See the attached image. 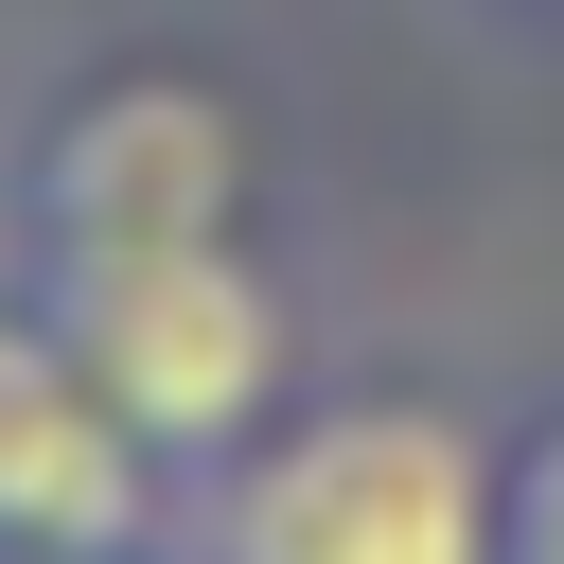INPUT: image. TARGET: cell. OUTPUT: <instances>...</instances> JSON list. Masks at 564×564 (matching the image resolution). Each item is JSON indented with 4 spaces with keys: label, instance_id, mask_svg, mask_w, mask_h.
I'll return each mask as SVG.
<instances>
[{
    "label": "cell",
    "instance_id": "6da1fadb",
    "mask_svg": "<svg viewBox=\"0 0 564 564\" xmlns=\"http://www.w3.org/2000/svg\"><path fill=\"white\" fill-rule=\"evenodd\" d=\"M176 564H494V441L458 405H317L176 494Z\"/></svg>",
    "mask_w": 564,
    "mask_h": 564
},
{
    "label": "cell",
    "instance_id": "7a4b0ae2",
    "mask_svg": "<svg viewBox=\"0 0 564 564\" xmlns=\"http://www.w3.org/2000/svg\"><path fill=\"white\" fill-rule=\"evenodd\" d=\"M18 300L88 352V388L159 441V476L194 494L229 441H264L282 405V282L247 229H176V247H70V264H18Z\"/></svg>",
    "mask_w": 564,
    "mask_h": 564
},
{
    "label": "cell",
    "instance_id": "3957f363",
    "mask_svg": "<svg viewBox=\"0 0 564 564\" xmlns=\"http://www.w3.org/2000/svg\"><path fill=\"white\" fill-rule=\"evenodd\" d=\"M176 229H247V123L194 70H88L70 106H35L18 176H0V264H70V247H176Z\"/></svg>",
    "mask_w": 564,
    "mask_h": 564
},
{
    "label": "cell",
    "instance_id": "277c9868",
    "mask_svg": "<svg viewBox=\"0 0 564 564\" xmlns=\"http://www.w3.org/2000/svg\"><path fill=\"white\" fill-rule=\"evenodd\" d=\"M0 546L18 564H176L159 441L88 388V352L0 282Z\"/></svg>",
    "mask_w": 564,
    "mask_h": 564
},
{
    "label": "cell",
    "instance_id": "5b68a950",
    "mask_svg": "<svg viewBox=\"0 0 564 564\" xmlns=\"http://www.w3.org/2000/svg\"><path fill=\"white\" fill-rule=\"evenodd\" d=\"M494 564H564V423L494 458Z\"/></svg>",
    "mask_w": 564,
    "mask_h": 564
},
{
    "label": "cell",
    "instance_id": "8992f818",
    "mask_svg": "<svg viewBox=\"0 0 564 564\" xmlns=\"http://www.w3.org/2000/svg\"><path fill=\"white\" fill-rule=\"evenodd\" d=\"M0 564H18V546H0Z\"/></svg>",
    "mask_w": 564,
    "mask_h": 564
}]
</instances>
